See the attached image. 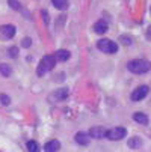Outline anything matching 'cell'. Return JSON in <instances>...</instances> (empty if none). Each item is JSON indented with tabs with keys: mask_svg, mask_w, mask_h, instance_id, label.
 I'll return each instance as SVG.
<instances>
[{
	"mask_svg": "<svg viewBox=\"0 0 151 152\" xmlns=\"http://www.w3.org/2000/svg\"><path fill=\"white\" fill-rule=\"evenodd\" d=\"M97 48L106 54H113L118 51V44L113 42L112 39H107V38H103L97 42Z\"/></svg>",
	"mask_w": 151,
	"mask_h": 152,
	"instance_id": "cell-3",
	"label": "cell"
},
{
	"mask_svg": "<svg viewBox=\"0 0 151 152\" xmlns=\"http://www.w3.org/2000/svg\"><path fill=\"white\" fill-rule=\"evenodd\" d=\"M0 102H2V105H9L11 104V98L6 94H0Z\"/></svg>",
	"mask_w": 151,
	"mask_h": 152,
	"instance_id": "cell-19",
	"label": "cell"
},
{
	"mask_svg": "<svg viewBox=\"0 0 151 152\" xmlns=\"http://www.w3.org/2000/svg\"><path fill=\"white\" fill-rule=\"evenodd\" d=\"M74 140H76V143L86 146V145L89 143V133H88V134H85V133H76Z\"/></svg>",
	"mask_w": 151,
	"mask_h": 152,
	"instance_id": "cell-11",
	"label": "cell"
},
{
	"mask_svg": "<svg viewBox=\"0 0 151 152\" xmlns=\"http://www.w3.org/2000/svg\"><path fill=\"white\" fill-rule=\"evenodd\" d=\"M0 74H2L3 77H11L12 69H11L9 65H6V63H0Z\"/></svg>",
	"mask_w": 151,
	"mask_h": 152,
	"instance_id": "cell-14",
	"label": "cell"
},
{
	"mask_svg": "<svg viewBox=\"0 0 151 152\" xmlns=\"http://www.w3.org/2000/svg\"><path fill=\"white\" fill-rule=\"evenodd\" d=\"M141 145H142V140H141L139 137H132L130 140H128V146H130V148H133V149L139 148Z\"/></svg>",
	"mask_w": 151,
	"mask_h": 152,
	"instance_id": "cell-16",
	"label": "cell"
},
{
	"mask_svg": "<svg viewBox=\"0 0 151 152\" xmlns=\"http://www.w3.org/2000/svg\"><path fill=\"white\" fill-rule=\"evenodd\" d=\"M21 45H23L24 48L30 47V45H32V41H30V38H24L23 41H21Z\"/></svg>",
	"mask_w": 151,
	"mask_h": 152,
	"instance_id": "cell-21",
	"label": "cell"
},
{
	"mask_svg": "<svg viewBox=\"0 0 151 152\" xmlns=\"http://www.w3.org/2000/svg\"><path fill=\"white\" fill-rule=\"evenodd\" d=\"M68 96V89H57L53 92L52 95V99L53 101H62V99H65Z\"/></svg>",
	"mask_w": 151,
	"mask_h": 152,
	"instance_id": "cell-10",
	"label": "cell"
},
{
	"mask_svg": "<svg viewBox=\"0 0 151 152\" xmlns=\"http://www.w3.org/2000/svg\"><path fill=\"white\" fill-rule=\"evenodd\" d=\"M148 92H150V89H148V86H139V88H136L133 92H132V99L133 101H141V99H144L147 95H148Z\"/></svg>",
	"mask_w": 151,
	"mask_h": 152,
	"instance_id": "cell-6",
	"label": "cell"
},
{
	"mask_svg": "<svg viewBox=\"0 0 151 152\" xmlns=\"http://www.w3.org/2000/svg\"><path fill=\"white\" fill-rule=\"evenodd\" d=\"M41 15H42V18H44V23L49 24V23H50V18H49V12H47V9H42V11H41Z\"/></svg>",
	"mask_w": 151,
	"mask_h": 152,
	"instance_id": "cell-20",
	"label": "cell"
},
{
	"mask_svg": "<svg viewBox=\"0 0 151 152\" xmlns=\"http://www.w3.org/2000/svg\"><path fill=\"white\" fill-rule=\"evenodd\" d=\"M9 54H11V57H17L18 56V47H11L9 48Z\"/></svg>",
	"mask_w": 151,
	"mask_h": 152,
	"instance_id": "cell-22",
	"label": "cell"
},
{
	"mask_svg": "<svg viewBox=\"0 0 151 152\" xmlns=\"http://www.w3.org/2000/svg\"><path fill=\"white\" fill-rule=\"evenodd\" d=\"M55 57H56L57 62H67V60L71 57V53H70L68 50H57V51L55 53Z\"/></svg>",
	"mask_w": 151,
	"mask_h": 152,
	"instance_id": "cell-9",
	"label": "cell"
},
{
	"mask_svg": "<svg viewBox=\"0 0 151 152\" xmlns=\"http://www.w3.org/2000/svg\"><path fill=\"white\" fill-rule=\"evenodd\" d=\"M106 133L107 131L103 126H92L89 129V136L94 137V139H103V137H106Z\"/></svg>",
	"mask_w": 151,
	"mask_h": 152,
	"instance_id": "cell-7",
	"label": "cell"
},
{
	"mask_svg": "<svg viewBox=\"0 0 151 152\" xmlns=\"http://www.w3.org/2000/svg\"><path fill=\"white\" fill-rule=\"evenodd\" d=\"M26 148H27V151H30V152H38V151H39L38 143H36V142H33V140H29V142H27V145H26Z\"/></svg>",
	"mask_w": 151,
	"mask_h": 152,
	"instance_id": "cell-17",
	"label": "cell"
},
{
	"mask_svg": "<svg viewBox=\"0 0 151 152\" xmlns=\"http://www.w3.org/2000/svg\"><path fill=\"white\" fill-rule=\"evenodd\" d=\"M125 134H127V129L124 126H115L106 133V137L109 140H121L125 137Z\"/></svg>",
	"mask_w": 151,
	"mask_h": 152,
	"instance_id": "cell-4",
	"label": "cell"
},
{
	"mask_svg": "<svg viewBox=\"0 0 151 152\" xmlns=\"http://www.w3.org/2000/svg\"><path fill=\"white\" fill-rule=\"evenodd\" d=\"M60 149V143L57 140H49L44 146V151L47 152H55V151H59Z\"/></svg>",
	"mask_w": 151,
	"mask_h": 152,
	"instance_id": "cell-13",
	"label": "cell"
},
{
	"mask_svg": "<svg viewBox=\"0 0 151 152\" xmlns=\"http://www.w3.org/2000/svg\"><path fill=\"white\" fill-rule=\"evenodd\" d=\"M8 3H9V6L14 11H21V9H23V6H21V3L18 2V0H8Z\"/></svg>",
	"mask_w": 151,
	"mask_h": 152,
	"instance_id": "cell-18",
	"label": "cell"
},
{
	"mask_svg": "<svg viewBox=\"0 0 151 152\" xmlns=\"http://www.w3.org/2000/svg\"><path fill=\"white\" fill-rule=\"evenodd\" d=\"M107 29H109V26H107V23H106L104 20H100V21H97V23L94 24V32H95L97 35H103V33H106Z\"/></svg>",
	"mask_w": 151,
	"mask_h": 152,
	"instance_id": "cell-8",
	"label": "cell"
},
{
	"mask_svg": "<svg viewBox=\"0 0 151 152\" xmlns=\"http://www.w3.org/2000/svg\"><path fill=\"white\" fill-rule=\"evenodd\" d=\"M127 69L133 74H145L151 69V62L147 59H135L127 63Z\"/></svg>",
	"mask_w": 151,
	"mask_h": 152,
	"instance_id": "cell-1",
	"label": "cell"
},
{
	"mask_svg": "<svg viewBox=\"0 0 151 152\" xmlns=\"http://www.w3.org/2000/svg\"><path fill=\"white\" fill-rule=\"evenodd\" d=\"M133 121L138 122V124H141V125H148V122H150L148 116H147L145 113H141V112H136V113L133 115Z\"/></svg>",
	"mask_w": 151,
	"mask_h": 152,
	"instance_id": "cell-12",
	"label": "cell"
},
{
	"mask_svg": "<svg viewBox=\"0 0 151 152\" xmlns=\"http://www.w3.org/2000/svg\"><path fill=\"white\" fill-rule=\"evenodd\" d=\"M150 12H151V8H150Z\"/></svg>",
	"mask_w": 151,
	"mask_h": 152,
	"instance_id": "cell-25",
	"label": "cell"
},
{
	"mask_svg": "<svg viewBox=\"0 0 151 152\" xmlns=\"http://www.w3.org/2000/svg\"><path fill=\"white\" fill-rule=\"evenodd\" d=\"M52 3L57 9H65L68 6V0H52Z\"/></svg>",
	"mask_w": 151,
	"mask_h": 152,
	"instance_id": "cell-15",
	"label": "cell"
},
{
	"mask_svg": "<svg viewBox=\"0 0 151 152\" xmlns=\"http://www.w3.org/2000/svg\"><path fill=\"white\" fill-rule=\"evenodd\" d=\"M17 30L14 26L11 24H3V26H0V39L2 41H9L15 36Z\"/></svg>",
	"mask_w": 151,
	"mask_h": 152,
	"instance_id": "cell-5",
	"label": "cell"
},
{
	"mask_svg": "<svg viewBox=\"0 0 151 152\" xmlns=\"http://www.w3.org/2000/svg\"><path fill=\"white\" fill-rule=\"evenodd\" d=\"M56 57H55V54L53 56H46V57H42V60L38 63V68H36V74H38V77H42V75H46L49 71H52L53 68H55V65H56Z\"/></svg>",
	"mask_w": 151,
	"mask_h": 152,
	"instance_id": "cell-2",
	"label": "cell"
},
{
	"mask_svg": "<svg viewBox=\"0 0 151 152\" xmlns=\"http://www.w3.org/2000/svg\"><path fill=\"white\" fill-rule=\"evenodd\" d=\"M121 42H124V44H132V38H127V36H121Z\"/></svg>",
	"mask_w": 151,
	"mask_h": 152,
	"instance_id": "cell-23",
	"label": "cell"
},
{
	"mask_svg": "<svg viewBox=\"0 0 151 152\" xmlns=\"http://www.w3.org/2000/svg\"><path fill=\"white\" fill-rule=\"evenodd\" d=\"M147 38H148V39H151V26L147 29Z\"/></svg>",
	"mask_w": 151,
	"mask_h": 152,
	"instance_id": "cell-24",
	"label": "cell"
}]
</instances>
